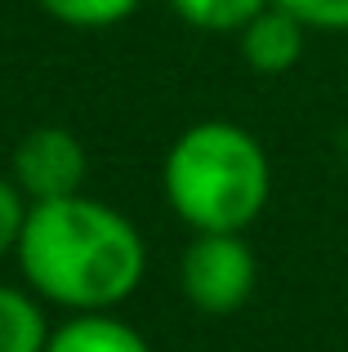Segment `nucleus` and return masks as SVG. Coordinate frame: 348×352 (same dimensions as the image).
<instances>
[{
	"label": "nucleus",
	"mask_w": 348,
	"mask_h": 352,
	"mask_svg": "<svg viewBox=\"0 0 348 352\" xmlns=\"http://www.w3.org/2000/svg\"><path fill=\"white\" fill-rule=\"evenodd\" d=\"M85 147L72 129L58 125H41L18 143L14 152V183L27 201H63V197H80L85 183Z\"/></svg>",
	"instance_id": "obj_4"
},
{
	"label": "nucleus",
	"mask_w": 348,
	"mask_h": 352,
	"mask_svg": "<svg viewBox=\"0 0 348 352\" xmlns=\"http://www.w3.org/2000/svg\"><path fill=\"white\" fill-rule=\"evenodd\" d=\"M166 201L197 232H246L268 206V152L232 120H201L166 152Z\"/></svg>",
	"instance_id": "obj_2"
},
{
	"label": "nucleus",
	"mask_w": 348,
	"mask_h": 352,
	"mask_svg": "<svg viewBox=\"0 0 348 352\" xmlns=\"http://www.w3.org/2000/svg\"><path fill=\"white\" fill-rule=\"evenodd\" d=\"M45 352H152L134 326L107 317V312H80L76 321L58 326Z\"/></svg>",
	"instance_id": "obj_6"
},
{
	"label": "nucleus",
	"mask_w": 348,
	"mask_h": 352,
	"mask_svg": "<svg viewBox=\"0 0 348 352\" xmlns=\"http://www.w3.org/2000/svg\"><path fill=\"white\" fill-rule=\"evenodd\" d=\"M27 201L23 192H18V183L0 179V258L9 254V250H18V241H23V223H27Z\"/></svg>",
	"instance_id": "obj_11"
},
{
	"label": "nucleus",
	"mask_w": 348,
	"mask_h": 352,
	"mask_svg": "<svg viewBox=\"0 0 348 352\" xmlns=\"http://www.w3.org/2000/svg\"><path fill=\"white\" fill-rule=\"evenodd\" d=\"M313 32H348V0H272Z\"/></svg>",
	"instance_id": "obj_10"
},
{
	"label": "nucleus",
	"mask_w": 348,
	"mask_h": 352,
	"mask_svg": "<svg viewBox=\"0 0 348 352\" xmlns=\"http://www.w3.org/2000/svg\"><path fill=\"white\" fill-rule=\"evenodd\" d=\"M304 32L308 27L299 23L295 14H286L281 5H268L263 14H254L250 23L241 27V58L250 72L259 76H281L290 72L299 58H304Z\"/></svg>",
	"instance_id": "obj_5"
},
{
	"label": "nucleus",
	"mask_w": 348,
	"mask_h": 352,
	"mask_svg": "<svg viewBox=\"0 0 348 352\" xmlns=\"http://www.w3.org/2000/svg\"><path fill=\"white\" fill-rule=\"evenodd\" d=\"M143 0H41V9L50 18L67 27H112L139 9Z\"/></svg>",
	"instance_id": "obj_9"
},
{
	"label": "nucleus",
	"mask_w": 348,
	"mask_h": 352,
	"mask_svg": "<svg viewBox=\"0 0 348 352\" xmlns=\"http://www.w3.org/2000/svg\"><path fill=\"white\" fill-rule=\"evenodd\" d=\"M45 344H50V330L36 299L0 285V352H45Z\"/></svg>",
	"instance_id": "obj_7"
},
{
	"label": "nucleus",
	"mask_w": 348,
	"mask_h": 352,
	"mask_svg": "<svg viewBox=\"0 0 348 352\" xmlns=\"http://www.w3.org/2000/svg\"><path fill=\"white\" fill-rule=\"evenodd\" d=\"M170 5L183 23L201 27V32H241L272 0H170Z\"/></svg>",
	"instance_id": "obj_8"
},
{
	"label": "nucleus",
	"mask_w": 348,
	"mask_h": 352,
	"mask_svg": "<svg viewBox=\"0 0 348 352\" xmlns=\"http://www.w3.org/2000/svg\"><path fill=\"white\" fill-rule=\"evenodd\" d=\"M18 263L50 303L103 312L143 281V241L130 219L103 201H36L23 223Z\"/></svg>",
	"instance_id": "obj_1"
},
{
	"label": "nucleus",
	"mask_w": 348,
	"mask_h": 352,
	"mask_svg": "<svg viewBox=\"0 0 348 352\" xmlns=\"http://www.w3.org/2000/svg\"><path fill=\"white\" fill-rule=\"evenodd\" d=\"M254 250L241 241V232H197L179 267L183 294L192 308L210 317H228L254 294Z\"/></svg>",
	"instance_id": "obj_3"
}]
</instances>
